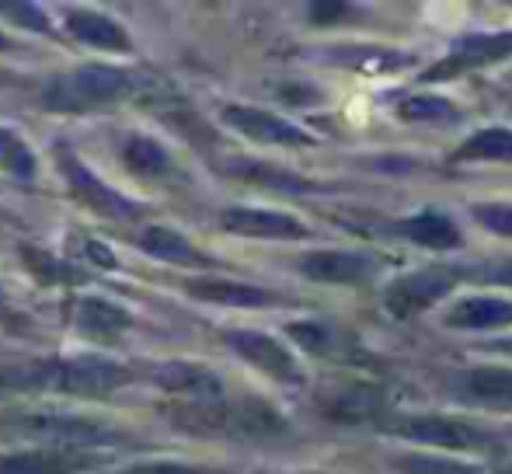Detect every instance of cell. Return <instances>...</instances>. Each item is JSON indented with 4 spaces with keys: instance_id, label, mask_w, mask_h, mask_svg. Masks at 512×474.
<instances>
[{
    "instance_id": "obj_32",
    "label": "cell",
    "mask_w": 512,
    "mask_h": 474,
    "mask_svg": "<svg viewBox=\"0 0 512 474\" xmlns=\"http://www.w3.org/2000/svg\"><path fill=\"white\" fill-rule=\"evenodd\" d=\"M474 220L488 231L502 234V237H512V206L506 203H478L474 206Z\"/></svg>"
},
{
    "instance_id": "obj_34",
    "label": "cell",
    "mask_w": 512,
    "mask_h": 474,
    "mask_svg": "<svg viewBox=\"0 0 512 474\" xmlns=\"http://www.w3.org/2000/svg\"><path fill=\"white\" fill-rule=\"evenodd\" d=\"M474 276L485 279V283L512 286V262H499V265H492V269H478V272H474Z\"/></svg>"
},
{
    "instance_id": "obj_27",
    "label": "cell",
    "mask_w": 512,
    "mask_h": 474,
    "mask_svg": "<svg viewBox=\"0 0 512 474\" xmlns=\"http://www.w3.org/2000/svg\"><path fill=\"white\" fill-rule=\"evenodd\" d=\"M394 468L401 474H481L478 464L464 461H446V457H429V454H408L398 457Z\"/></svg>"
},
{
    "instance_id": "obj_3",
    "label": "cell",
    "mask_w": 512,
    "mask_h": 474,
    "mask_svg": "<svg viewBox=\"0 0 512 474\" xmlns=\"http://www.w3.org/2000/svg\"><path fill=\"white\" fill-rule=\"evenodd\" d=\"M171 422L189 433L216 436H276L286 429V419L265 401H199L171 412Z\"/></svg>"
},
{
    "instance_id": "obj_8",
    "label": "cell",
    "mask_w": 512,
    "mask_h": 474,
    "mask_svg": "<svg viewBox=\"0 0 512 474\" xmlns=\"http://www.w3.org/2000/svg\"><path fill=\"white\" fill-rule=\"evenodd\" d=\"M220 116L234 133L248 136V140H255V143H265V147H310V143H314V136H310L307 129H300L297 122L276 116V112H269V109L227 105Z\"/></svg>"
},
{
    "instance_id": "obj_9",
    "label": "cell",
    "mask_w": 512,
    "mask_h": 474,
    "mask_svg": "<svg viewBox=\"0 0 512 474\" xmlns=\"http://www.w3.org/2000/svg\"><path fill=\"white\" fill-rule=\"evenodd\" d=\"M223 342L234 349L244 363H251L255 370L269 373V377L283 380V384H297L300 380V363L290 349L279 339L265 332H251V328H234V332H223Z\"/></svg>"
},
{
    "instance_id": "obj_36",
    "label": "cell",
    "mask_w": 512,
    "mask_h": 474,
    "mask_svg": "<svg viewBox=\"0 0 512 474\" xmlns=\"http://www.w3.org/2000/svg\"><path fill=\"white\" fill-rule=\"evenodd\" d=\"M495 349H502V353H512V339H506V342H499Z\"/></svg>"
},
{
    "instance_id": "obj_26",
    "label": "cell",
    "mask_w": 512,
    "mask_h": 474,
    "mask_svg": "<svg viewBox=\"0 0 512 474\" xmlns=\"http://www.w3.org/2000/svg\"><path fill=\"white\" fill-rule=\"evenodd\" d=\"M398 116L405 122H422V126H450V122H460V109L450 98L411 95L398 105Z\"/></svg>"
},
{
    "instance_id": "obj_20",
    "label": "cell",
    "mask_w": 512,
    "mask_h": 474,
    "mask_svg": "<svg viewBox=\"0 0 512 474\" xmlns=\"http://www.w3.org/2000/svg\"><path fill=\"white\" fill-rule=\"evenodd\" d=\"M398 237L405 241H415L422 248H436V251H450V248H460V231L443 210L429 206V210L415 213V217H405L391 227Z\"/></svg>"
},
{
    "instance_id": "obj_4",
    "label": "cell",
    "mask_w": 512,
    "mask_h": 474,
    "mask_svg": "<svg viewBox=\"0 0 512 474\" xmlns=\"http://www.w3.org/2000/svg\"><path fill=\"white\" fill-rule=\"evenodd\" d=\"M4 426L7 433L21 436L28 443H39L42 450H88L122 440L115 426L74 412H21L11 415Z\"/></svg>"
},
{
    "instance_id": "obj_11",
    "label": "cell",
    "mask_w": 512,
    "mask_h": 474,
    "mask_svg": "<svg viewBox=\"0 0 512 474\" xmlns=\"http://www.w3.org/2000/svg\"><path fill=\"white\" fill-rule=\"evenodd\" d=\"M453 286V272L446 269H422L411 272V276H401L398 283L387 286L384 304L394 318H415L425 307H432L439 297H446Z\"/></svg>"
},
{
    "instance_id": "obj_35",
    "label": "cell",
    "mask_w": 512,
    "mask_h": 474,
    "mask_svg": "<svg viewBox=\"0 0 512 474\" xmlns=\"http://www.w3.org/2000/svg\"><path fill=\"white\" fill-rule=\"evenodd\" d=\"M4 49H14V42H11V39H7V35H4V32H0V53H4Z\"/></svg>"
},
{
    "instance_id": "obj_30",
    "label": "cell",
    "mask_w": 512,
    "mask_h": 474,
    "mask_svg": "<svg viewBox=\"0 0 512 474\" xmlns=\"http://www.w3.org/2000/svg\"><path fill=\"white\" fill-rule=\"evenodd\" d=\"M290 339L307 353H328L331 328L324 321H297V325H290Z\"/></svg>"
},
{
    "instance_id": "obj_13",
    "label": "cell",
    "mask_w": 512,
    "mask_h": 474,
    "mask_svg": "<svg viewBox=\"0 0 512 474\" xmlns=\"http://www.w3.org/2000/svg\"><path fill=\"white\" fill-rule=\"evenodd\" d=\"M150 380H154L161 391L178 394V398H189L192 405L223 398L220 373L209 370V366H203V363H185V359H175V363H157L154 370H150Z\"/></svg>"
},
{
    "instance_id": "obj_1",
    "label": "cell",
    "mask_w": 512,
    "mask_h": 474,
    "mask_svg": "<svg viewBox=\"0 0 512 474\" xmlns=\"http://www.w3.org/2000/svg\"><path fill=\"white\" fill-rule=\"evenodd\" d=\"M150 77L129 67H108V63H88V67L56 74L42 88V109L60 116H81V112H102L143 98Z\"/></svg>"
},
{
    "instance_id": "obj_24",
    "label": "cell",
    "mask_w": 512,
    "mask_h": 474,
    "mask_svg": "<svg viewBox=\"0 0 512 474\" xmlns=\"http://www.w3.org/2000/svg\"><path fill=\"white\" fill-rule=\"evenodd\" d=\"M21 258H25V269L46 286H74V283H81V279H84V269H77L74 262H63V258H56L53 251L28 248V244H21Z\"/></svg>"
},
{
    "instance_id": "obj_31",
    "label": "cell",
    "mask_w": 512,
    "mask_h": 474,
    "mask_svg": "<svg viewBox=\"0 0 512 474\" xmlns=\"http://www.w3.org/2000/svg\"><path fill=\"white\" fill-rule=\"evenodd\" d=\"M0 14L7 21H18L21 28H32V32H49V18L39 4H21V0H7L0 4Z\"/></svg>"
},
{
    "instance_id": "obj_16",
    "label": "cell",
    "mask_w": 512,
    "mask_h": 474,
    "mask_svg": "<svg viewBox=\"0 0 512 474\" xmlns=\"http://www.w3.org/2000/svg\"><path fill=\"white\" fill-rule=\"evenodd\" d=\"M373 258L359 251H310L300 258V272L314 283L331 286H359L373 276Z\"/></svg>"
},
{
    "instance_id": "obj_18",
    "label": "cell",
    "mask_w": 512,
    "mask_h": 474,
    "mask_svg": "<svg viewBox=\"0 0 512 474\" xmlns=\"http://www.w3.org/2000/svg\"><path fill=\"white\" fill-rule=\"evenodd\" d=\"M63 25H67V32L77 42H84L91 49H102V53H133L129 32L102 11H67Z\"/></svg>"
},
{
    "instance_id": "obj_22",
    "label": "cell",
    "mask_w": 512,
    "mask_h": 474,
    "mask_svg": "<svg viewBox=\"0 0 512 474\" xmlns=\"http://www.w3.org/2000/svg\"><path fill=\"white\" fill-rule=\"evenodd\" d=\"M450 328H467V332H485V328L512 325V304L502 297H467L446 314Z\"/></svg>"
},
{
    "instance_id": "obj_29",
    "label": "cell",
    "mask_w": 512,
    "mask_h": 474,
    "mask_svg": "<svg viewBox=\"0 0 512 474\" xmlns=\"http://www.w3.org/2000/svg\"><path fill=\"white\" fill-rule=\"evenodd\" d=\"M370 408H377V394L366 391V387H352V391H342L335 401H331V415L335 419H363Z\"/></svg>"
},
{
    "instance_id": "obj_15",
    "label": "cell",
    "mask_w": 512,
    "mask_h": 474,
    "mask_svg": "<svg viewBox=\"0 0 512 474\" xmlns=\"http://www.w3.org/2000/svg\"><path fill=\"white\" fill-rule=\"evenodd\" d=\"M70 321H74L81 339L98 342V346H112L133 328V314L105 297H81L74 304V318Z\"/></svg>"
},
{
    "instance_id": "obj_5",
    "label": "cell",
    "mask_w": 512,
    "mask_h": 474,
    "mask_svg": "<svg viewBox=\"0 0 512 474\" xmlns=\"http://www.w3.org/2000/svg\"><path fill=\"white\" fill-rule=\"evenodd\" d=\"M387 433L443 450H485L495 443L488 429L467 419H450V415H401V419L387 422Z\"/></svg>"
},
{
    "instance_id": "obj_28",
    "label": "cell",
    "mask_w": 512,
    "mask_h": 474,
    "mask_svg": "<svg viewBox=\"0 0 512 474\" xmlns=\"http://www.w3.org/2000/svg\"><path fill=\"white\" fill-rule=\"evenodd\" d=\"M70 255H74V265L81 269V265H95V269H115L119 265V258H115L112 248H105L98 237L91 234H70Z\"/></svg>"
},
{
    "instance_id": "obj_37",
    "label": "cell",
    "mask_w": 512,
    "mask_h": 474,
    "mask_svg": "<svg viewBox=\"0 0 512 474\" xmlns=\"http://www.w3.org/2000/svg\"><path fill=\"white\" fill-rule=\"evenodd\" d=\"M0 300H4V297H0Z\"/></svg>"
},
{
    "instance_id": "obj_2",
    "label": "cell",
    "mask_w": 512,
    "mask_h": 474,
    "mask_svg": "<svg viewBox=\"0 0 512 474\" xmlns=\"http://www.w3.org/2000/svg\"><path fill=\"white\" fill-rule=\"evenodd\" d=\"M133 380L129 366L105 356H70V359H46L28 370L0 373V391L7 387H35V391L70 394V398H105Z\"/></svg>"
},
{
    "instance_id": "obj_10",
    "label": "cell",
    "mask_w": 512,
    "mask_h": 474,
    "mask_svg": "<svg viewBox=\"0 0 512 474\" xmlns=\"http://www.w3.org/2000/svg\"><path fill=\"white\" fill-rule=\"evenodd\" d=\"M119 161L133 178L147 185H171L182 178L175 154L150 133H126L119 140Z\"/></svg>"
},
{
    "instance_id": "obj_17",
    "label": "cell",
    "mask_w": 512,
    "mask_h": 474,
    "mask_svg": "<svg viewBox=\"0 0 512 474\" xmlns=\"http://www.w3.org/2000/svg\"><path fill=\"white\" fill-rule=\"evenodd\" d=\"M88 450H18L0 454V474H81L95 468Z\"/></svg>"
},
{
    "instance_id": "obj_12",
    "label": "cell",
    "mask_w": 512,
    "mask_h": 474,
    "mask_svg": "<svg viewBox=\"0 0 512 474\" xmlns=\"http://www.w3.org/2000/svg\"><path fill=\"white\" fill-rule=\"evenodd\" d=\"M220 227L241 237H258V241H297L307 237V224L279 210H262V206H230L223 210Z\"/></svg>"
},
{
    "instance_id": "obj_23",
    "label": "cell",
    "mask_w": 512,
    "mask_h": 474,
    "mask_svg": "<svg viewBox=\"0 0 512 474\" xmlns=\"http://www.w3.org/2000/svg\"><path fill=\"white\" fill-rule=\"evenodd\" d=\"M457 161H509L512 164V129L485 126L467 136L457 150Z\"/></svg>"
},
{
    "instance_id": "obj_25",
    "label": "cell",
    "mask_w": 512,
    "mask_h": 474,
    "mask_svg": "<svg viewBox=\"0 0 512 474\" xmlns=\"http://www.w3.org/2000/svg\"><path fill=\"white\" fill-rule=\"evenodd\" d=\"M0 171L11 175L14 182H35V175H39L35 150L7 126H0Z\"/></svg>"
},
{
    "instance_id": "obj_33",
    "label": "cell",
    "mask_w": 512,
    "mask_h": 474,
    "mask_svg": "<svg viewBox=\"0 0 512 474\" xmlns=\"http://www.w3.org/2000/svg\"><path fill=\"white\" fill-rule=\"evenodd\" d=\"M119 474H199V471L178 461H150V464H133V468H126Z\"/></svg>"
},
{
    "instance_id": "obj_14",
    "label": "cell",
    "mask_w": 512,
    "mask_h": 474,
    "mask_svg": "<svg viewBox=\"0 0 512 474\" xmlns=\"http://www.w3.org/2000/svg\"><path fill=\"white\" fill-rule=\"evenodd\" d=\"M453 398L464 405L512 412V370L509 366H474V370L457 373Z\"/></svg>"
},
{
    "instance_id": "obj_21",
    "label": "cell",
    "mask_w": 512,
    "mask_h": 474,
    "mask_svg": "<svg viewBox=\"0 0 512 474\" xmlns=\"http://www.w3.org/2000/svg\"><path fill=\"white\" fill-rule=\"evenodd\" d=\"M136 248L147 251L150 258H161V262L171 265H203L206 255L189 241L182 231L175 227H161V224H150L136 234Z\"/></svg>"
},
{
    "instance_id": "obj_19",
    "label": "cell",
    "mask_w": 512,
    "mask_h": 474,
    "mask_svg": "<svg viewBox=\"0 0 512 474\" xmlns=\"http://www.w3.org/2000/svg\"><path fill=\"white\" fill-rule=\"evenodd\" d=\"M185 290L196 300H209V304H227V307H269L276 304L269 290L251 283H237V279H223V276H199L189 279Z\"/></svg>"
},
{
    "instance_id": "obj_7",
    "label": "cell",
    "mask_w": 512,
    "mask_h": 474,
    "mask_svg": "<svg viewBox=\"0 0 512 474\" xmlns=\"http://www.w3.org/2000/svg\"><path fill=\"white\" fill-rule=\"evenodd\" d=\"M512 56V32H481V35H464L450 46V53L436 63L432 70H425L422 81H450V77H460L467 70L478 67H492L499 60H509Z\"/></svg>"
},
{
    "instance_id": "obj_6",
    "label": "cell",
    "mask_w": 512,
    "mask_h": 474,
    "mask_svg": "<svg viewBox=\"0 0 512 474\" xmlns=\"http://www.w3.org/2000/svg\"><path fill=\"white\" fill-rule=\"evenodd\" d=\"M56 161H60L63 178H67V185L77 196V203H84L91 213L108 217V220H136L143 213V206L136 203V199L122 196L119 189H112L108 182H102V178H98L95 171H91L88 164L74 154V150L60 147L56 150Z\"/></svg>"
}]
</instances>
